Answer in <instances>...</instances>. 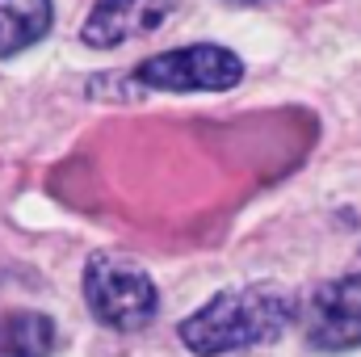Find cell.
<instances>
[{
	"mask_svg": "<svg viewBox=\"0 0 361 357\" xmlns=\"http://www.w3.org/2000/svg\"><path fill=\"white\" fill-rule=\"evenodd\" d=\"M294 315H298V303L281 286L252 282V286L219 290L206 307H197L189 320H180V341L197 357L240 353V349L277 341Z\"/></svg>",
	"mask_w": 361,
	"mask_h": 357,
	"instance_id": "obj_1",
	"label": "cell"
},
{
	"mask_svg": "<svg viewBox=\"0 0 361 357\" xmlns=\"http://www.w3.org/2000/svg\"><path fill=\"white\" fill-rule=\"evenodd\" d=\"M85 303L89 311L114 332H139L156 307V282L118 253H92L85 265Z\"/></svg>",
	"mask_w": 361,
	"mask_h": 357,
	"instance_id": "obj_2",
	"label": "cell"
},
{
	"mask_svg": "<svg viewBox=\"0 0 361 357\" xmlns=\"http://www.w3.org/2000/svg\"><path fill=\"white\" fill-rule=\"evenodd\" d=\"M135 80L147 85V89H164V92H197V89L223 92L244 80V63L227 47L197 42V47H177V51L143 59L135 68Z\"/></svg>",
	"mask_w": 361,
	"mask_h": 357,
	"instance_id": "obj_3",
	"label": "cell"
},
{
	"mask_svg": "<svg viewBox=\"0 0 361 357\" xmlns=\"http://www.w3.org/2000/svg\"><path fill=\"white\" fill-rule=\"evenodd\" d=\"M302 337L319 353H345L361 345V273L319 286L302 307Z\"/></svg>",
	"mask_w": 361,
	"mask_h": 357,
	"instance_id": "obj_4",
	"label": "cell"
},
{
	"mask_svg": "<svg viewBox=\"0 0 361 357\" xmlns=\"http://www.w3.org/2000/svg\"><path fill=\"white\" fill-rule=\"evenodd\" d=\"M173 13H177V0H97L89 21L80 25V42L109 51V47H122L130 38L160 30Z\"/></svg>",
	"mask_w": 361,
	"mask_h": 357,
	"instance_id": "obj_5",
	"label": "cell"
},
{
	"mask_svg": "<svg viewBox=\"0 0 361 357\" xmlns=\"http://www.w3.org/2000/svg\"><path fill=\"white\" fill-rule=\"evenodd\" d=\"M51 34V0H0V59L30 51Z\"/></svg>",
	"mask_w": 361,
	"mask_h": 357,
	"instance_id": "obj_6",
	"label": "cell"
},
{
	"mask_svg": "<svg viewBox=\"0 0 361 357\" xmlns=\"http://www.w3.org/2000/svg\"><path fill=\"white\" fill-rule=\"evenodd\" d=\"M55 324L42 311H4L0 315V357H51Z\"/></svg>",
	"mask_w": 361,
	"mask_h": 357,
	"instance_id": "obj_7",
	"label": "cell"
}]
</instances>
